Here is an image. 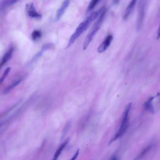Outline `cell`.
<instances>
[{
	"label": "cell",
	"instance_id": "44dd1931",
	"mask_svg": "<svg viewBox=\"0 0 160 160\" xmlns=\"http://www.w3.org/2000/svg\"><path fill=\"white\" fill-rule=\"evenodd\" d=\"M71 125V122L69 121L66 124L63 130V133L64 134L66 133L70 128Z\"/></svg>",
	"mask_w": 160,
	"mask_h": 160
},
{
	"label": "cell",
	"instance_id": "2e32d148",
	"mask_svg": "<svg viewBox=\"0 0 160 160\" xmlns=\"http://www.w3.org/2000/svg\"><path fill=\"white\" fill-rule=\"evenodd\" d=\"M42 36V32L38 30H35L33 32L32 38L33 40L36 41L40 38Z\"/></svg>",
	"mask_w": 160,
	"mask_h": 160
},
{
	"label": "cell",
	"instance_id": "6da1fadb",
	"mask_svg": "<svg viewBox=\"0 0 160 160\" xmlns=\"http://www.w3.org/2000/svg\"><path fill=\"white\" fill-rule=\"evenodd\" d=\"M99 14L98 11H94L79 24L75 31L71 36L66 48H69L72 46L80 35L88 29L91 23L97 18Z\"/></svg>",
	"mask_w": 160,
	"mask_h": 160
},
{
	"label": "cell",
	"instance_id": "9a60e30c",
	"mask_svg": "<svg viewBox=\"0 0 160 160\" xmlns=\"http://www.w3.org/2000/svg\"><path fill=\"white\" fill-rule=\"evenodd\" d=\"M99 1H98V0H93V1H92L90 3L88 7L87 10V13L93 10L97 5Z\"/></svg>",
	"mask_w": 160,
	"mask_h": 160
},
{
	"label": "cell",
	"instance_id": "7a4b0ae2",
	"mask_svg": "<svg viewBox=\"0 0 160 160\" xmlns=\"http://www.w3.org/2000/svg\"><path fill=\"white\" fill-rule=\"evenodd\" d=\"M129 114L128 113H124L120 127L114 136L111 139L109 142V145L122 137L125 132L129 125Z\"/></svg>",
	"mask_w": 160,
	"mask_h": 160
},
{
	"label": "cell",
	"instance_id": "30bf717a",
	"mask_svg": "<svg viewBox=\"0 0 160 160\" xmlns=\"http://www.w3.org/2000/svg\"><path fill=\"white\" fill-rule=\"evenodd\" d=\"M69 140V138H68L62 143V144L60 145L58 149H57L56 151L54 157H53L52 160H57L61 152H62L65 146L67 144Z\"/></svg>",
	"mask_w": 160,
	"mask_h": 160
},
{
	"label": "cell",
	"instance_id": "cb8c5ba5",
	"mask_svg": "<svg viewBox=\"0 0 160 160\" xmlns=\"http://www.w3.org/2000/svg\"><path fill=\"white\" fill-rule=\"evenodd\" d=\"M159 32H160V28H159V29L157 31V39H159Z\"/></svg>",
	"mask_w": 160,
	"mask_h": 160
},
{
	"label": "cell",
	"instance_id": "ffe728a7",
	"mask_svg": "<svg viewBox=\"0 0 160 160\" xmlns=\"http://www.w3.org/2000/svg\"><path fill=\"white\" fill-rule=\"evenodd\" d=\"M43 52H44L42 51L37 53L31 60L30 63H32L35 62L42 55Z\"/></svg>",
	"mask_w": 160,
	"mask_h": 160
},
{
	"label": "cell",
	"instance_id": "3957f363",
	"mask_svg": "<svg viewBox=\"0 0 160 160\" xmlns=\"http://www.w3.org/2000/svg\"><path fill=\"white\" fill-rule=\"evenodd\" d=\"M104 19L99 18L97 21L94 24L92 29L85 38L83 44V48L85 50L91 42L94 36L96 34L97 32L100 29Z\"/></svg>",
	"mask_w": 160,
	"mask_h": 160
},
{
	"label": "cell",
	"instance_id": "ac0fdd59",
	"mask_svg": "<svg viewBox=\"0 0 160 160\" xmlns=\"http://www.w3.org/2000/svg\"><path fill=\"white\" fill-rule=\"evenodd\" d=\"M10 70L11 69L10 67H8L6 69L1 78H0V85L5 80L7 75L9 74Z\"/></svg>",
	"mask_w": 160,
	"mask_h": 160
},
{
	"label": "cell",
	"instance_id": "603a6c76",
	"mask_svg": "<svg viewBox=\"0 0 160 160\" xmlns=\"http://www.w3.org/2000/svg\"><path fill=\"white\" fill-rule=\"evenodd\" d=\"M110 160H117V157L116 155H113L111 159Z\"/></svg>",
	"mask_w": 160,
	"mask_h": 160
},
{
	"label": "cell",
	"instance_id": "52a82bcc",
	"mask_svg": "<svg viewBox=\"0 0 160 160\" xmlns=\"http://www.w3.org/2000/svg\"><path fill=\"white\" fill-rule=\"evenodd\" d=\"M70 2L69 1H65L63 2L59 9L57 10L56 15L55 21H57L60 19L65 11L67 9L69 5Z\"/></svg>",
	"mask_w": 160,
	"mask_h": 160
},
{
	"label": "cell",
	"instance_id": "d6986e66",
	"mask_svg": "<svg viewBox=\"0 0 160 160\" xmlns=\"http://www.w3.org/2000/svg\"><path fill=\"white\" fill-rule=\"evenodd\" d=\"M54 44L52 43H48L44 44L42 47V51L43 52L49 49H51L54 47Z\"/></svg>",
	"mask_w": 160,
	"mask_h": 160
},
{
	"label": "cell",
	"instance_id": "7c38bea8",
	"mask_svg": "<svg viewBox=\"0 0 160 160\" xmlns=\"http://www.w3.org/2000/svg\"><path fill=\"white\" fill-rule=\"evenodd\" d=\"M155 97H151L144 104L145 108L147 110L152 113L154 112V110L152 103L153 100Z\"/></svg>",
	"mask_w": 160,
	"mask_h": 160
},
{
	"label": "cell",
	"instance_id": "ba28073f",
	"mask_svg": "<svg viewBox=\"0 0 160 160\" xmlns=\"http://www.w3.org/2000/svg\"><path fill=\"white\" fill-rule=\"evenodd\" d=\"M137 1L136 0H134L131 1L127 7L123 15V18L125 20L127 19L131 14L132 13L136 5Z\"/></svg>",
	"mask_w": 160,
	"mask_h": 160
},
{
	"label": "cell",
	"instance_id": "277c9868",
	"mask_svg": "<svg viewBox=\"0 0 160 160\" xmlns=\"http://www.w3.org/2000/svg\"><path fill=\"white\" fill-rule=\"evenodd\" d=\"M26 10L28 15L30 17L38 19L42 17V15L37 12L34 4L32 3L26 4Z\"/></svg>",
	"mask_w": 160,
	"mask_h": 160
},
{
	"label": "cell",
	"instance_id": "4fadbf2b",
	"mask_svg": "<svg viewBox=\"0 0 160 160\" xmlns=\"http://www.w3.org/2000/svg\"><path fill=\"white\" fill-rule=\"evenodd\" d=\"M16 1H5L0 3V10H2L6 6L13 5L17 2Z\"/></svg>",
	"mask_w": 160,
	"mask_h": 160
},
{
	"label": "cell",
	"instance_id": "e0dca14e",
	"mask_svg": "<svg viewBox=\"0 0 160 160\" xmlns=\"http://www.w3.org/2000/svg\"><path fill=\"white\" fill-rule=\"evenodd\" d=\"M89 117V114L86 115L83 117H82L81 119L80 120V121L79 124V127L80 128H82L85 125L86 122H87L88 120Z\"/></svg>",
	"mask_w": 160,
	"mask_h": 160
},
{
	"label": "cell",
	"instance_id": "7402d4cb",
	"mask_svg": "<svg viewBox=\"0 0 160 160\" xmlns=\"http://www.w3.org/2000/svg\"><path fill=\"white\" fill-rule=\"evenodd\" d=\"M79 152V149H78L76 151V152L75 154V155H74L73 157H72V159L71 160H75L77 157H78V155Z\"/></svg>",
	"mask_w": 160,
	"mask_h": 160
},
{
	"label": "cell",
	"instance_id": "9c48e42d",
	"mask_svg": "<svg viewBox=\"0 0 160 160\" xmlns=\"http://www.w3.org/2000/svg\"><path fill=\"white\" fill-rule=\"evenodd\" d=\"M14 51L13 48H10L4 55L1 63H0V69L11 58Z\"/></svg>",
	"mask_w": 160,
	"mask_h": 160
},
{
	"label": "cell",
	"instance_id": "8fae6325",
	"mask_svg": "<svg viewBox=\"0 0 160 160\" xmlns=\"http://www.w3.org/2000/svg\"><path fill=\"white\" fill-rule=\"evenodd\" d=\"M153 146L152 145H149L146 146L141 151L137 157L134 160H141L145 157V156L149 153V152L152 149Z\"/></svg>",
	"mask_w": 160,
	"mask_h": 160
},
{
	"label": "cell",
	"instance_id": "8992f818",
	"mask_svg": "<svg viewBox=\"0 0 160 160\" xmlns=\"http://www.w3.org/2000/svg\"><path fill=\"white\" fill-rule=\"evenodd\" d=\"M139 11V15L137 22V30H140L144 18L145 13V6L144 4L141 3L140 5Z\"/></svg>",
	"mask_w": 160,
	"mask_h": 160
},
{
	"label": "cell",
	"instance_id": "5bb4252c",
	"mask_svg": "<svg viewBox=\"0 0 160 160\" xmlns=\"http://www.w3.org/2000/svg\"><path fill=\"white\" fill-rule=\"evenodd\" d=\"M21 81V80H18L15 82L14 83L9 86H8V87L5 89V91H4V93L6 94L9 93L12 89H14L16 86L18 85Z\"/></svg>",
	"mask_w": 160,
	"mask_h": 160
},
{
	"label": "cell",
	"instance_id": "5b68a950",
	"mask_svg": "<svg viewBox=\"0 0 160 160\" xmlns=\"http://www.w3.org/2000/svg\"><path fill=\"white\" fill-rule=\"evenodd\" d=\"M113 39V36L110 35L106 37L103 42L97 48L98 52L101 53L105 51L110 46Z\"/></svg>",
	"mask_w": 160,
	"mask_h": 160
}]
</instances>
